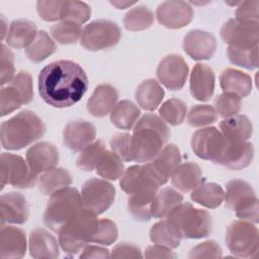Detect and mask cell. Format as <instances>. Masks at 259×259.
<instances>
[{
	"label": "cell",
	"mask_w": 259,
	"mask_h": 259,
	"mask_svg": "<svg viewBox=\"0 0 259 259\" xmlns=\"http://www.w3.org/2000/svg\"><path fill=\"white\" fill-rule=\"evenodd\" d=\"M38 93L49 105L57 108L77 103L88 88V78L83 68L69 60L53 62L39 72Z\"/></svg>",
	"instance_id": "obj_1"
},
{
	"label": "cell",
	"mask_w": 259,
	"mask_h": 259,
	"mask_svg": "<svg viewBox=\"0 0 259 259\" xmlns=\"http://www.w3.org/2000/svg\"><path fill=\"white\" fill-rule=\"evenodd\" d=\"M170 131L165 121L158 115L147 113L136 123L132 135L133 161L149 163L165 147Z\"/></svg>",
	"instance_id": "obj_2"
},
{
	"label": "cell",
	"mask_w": 259,
	"mask_h": 259,
	"mask_svg": "<svg viewBox=\"0 0 259 259\" xmlns=\"http://www.w3.org/2000/svg\"><path fill=\"white\" fill-rule=\"evenodd\" d=\"M46 133V124L34 112L23 110L1 124V144L6 150L23 149Z\"/></svg>",
	"instance_id": "obj_3"
},
{
	"label": "cell",
	"mask_w": 259,
	"mask_h": 259,
	"mask_svg": "<svg viewBox=\"0 0 259 259\" xmlns=\"http://www.w3.org/2000/svg\"><path fill=\"white\" fill-rule=\"evenodd\" d=\"M98 226L97 215L83 208L59 231V244L62 250L68 255L78 254L92 242Z\"/></svg>",
	"instance_id": "obj_4"
},
{
	"label": "cell",
	"mask_w": 259,
	"mask_h": 259,
	"mask_svg": "<svg viewBox=\"0 0 259 259\" xmlns=\"http://www.w3.org/2000/svg\"><path fill=\"white\" fill-rule=\"evenodd\" d=\"M83 208L81 194L76 188H62L50 195L44 212V223L50 230L59 233Z\"/></svg>",
	"instance_id": "obj_5"
},
{
	"label": "cell",
	"mask_w": 259,
	"mask_h": 259,
	"mask_svg": "<svg viewBox=\"0 0 259 259\" xmlns=\"http://www.w3.org/2000/svg\"><path fill=\"white\" fill-rule=\"evenodd\" d=\"M166 221L177 231L181 238L199 239L209 235L212 228L210 214L189 202H181L173 208Z\"/></svg>",
	"instance_id": "obj_6"
},
{
	"label": "cell",
	"mask_w": 259,
	"mask_h": 259,
	"mask_svg": "<svg viewBox=\"0 0 259 259\" xmlns=\"http://www.w3.org/2000/svg\"><path fill=\"white\" fill-rule=\"evenodd\" d=\"M225 205L228 209L236 211L239 219L258 223L259 203L252 186L243 180H231L226 185L224 196Z\"/></svg>",
	"instance_id": "obj_7"
},
{
	"label": "cell",
	"mask_w": 259,
	"mask_h": 259,
	"mask_svg": "<svg viewBox=\"0 0 259 259\" xmlns=\"http://www.w3.org/2000/svg\"><path fill=\"white\" fill-rule=\"evenodd\" d=\"M226 244L231 253L237 257L253 258L259 249V232L254 223L235 221L227 229Z\"/></svg>",
	"instance_id": "obj_8"
},
{
	"label": "cell",
	"mask_w": 259,
	"mask_h": 259,
	"mask_svg": "<svg viewBox=\"0 0 259 259\" xmlns=\"http://www.w3.org/2000/svg\"><path fill=\"white\" fill-rule=\"evenodd\" d=\"M0 178L1 189L6 184L15 188H30L37 182V173H35L27 161L22 157L10 153H2L0 157Z\"/></svg>",
	"instance_id": "obj_9"
},
{
	"label": "cell",
	"mask_w": 259,
	"mask_h": 259,
	"mask_svg": "<svg viewBox=\"0 0 259 259\" xmlns=\"http://www.w3.org/2000/svg\"><path fill=\"white\" fill-rule=\"evenodd\" d=\"M33 99V86L31 76L24 71L17 73L14 78L2 86L0 91L1 116L9 114L21 105Z\"/></svg>",
	"instance_id": "obj_10"
},
{
	"label": "cell",
	"mask_w": 259,
	"mask_h": 259,
	"mask_svg": "<svg viewBox=\"0 0 259 259\" xmlns=\"http://www.w3.org/2000/svg\"><path fill=\"white\" fill-rule=\"evenodd\" d=\"M121 36V31L115 22L98 19L87 24L81 34L80 42L88 51H102L115 46Z\"/></svg>",
	"instance_id": "obj_11"
},
{
	"label": "cell",
	"mask_w": 259,
	"mask_h": 259,
	"mask_svg": "<svg viewBox=\"0 0 259 259\" xmlns=\"http://www.w3.org/2000/svg\"><path fill=\"white\" fill-rule=\"evenodd\" d=\"M81 198L83 207L98 217L113 203L115 188L106 180L91 178L83 184Z\"/></svg>",
	"instance_id": "obj_12"
},
{
	"label": "cell",
	"mask_w": 259,
	"mask_h": 259,
	"mask_svg": "<svg viewBox=\"0 0 259 259\" xmlns=\"http://www.w3.org/2000/svg\"><path fill=\"white\" fill-rule=\"evenodd\" d=\"M221 37L232 48L256 47L259 40V21L231 18L222 26Z\"/></svg>",
	"instance_id": "obj_13"
},
{
	"label": "cell",
	"mask_w": 259,
	"mask_h": 259,
	"mask_svg": "<svg viewBox=\"0 0 259 259\" xmlns=\"http://www.w3.org/2000/svg\"><path fill=\"white\" fill-rule=\"evenodd\" d=\"M226 139L214 126H207L196 131L191 139V148L194 154L203 160L217 163L223 154Z\"/></svg>",
	"instance_id": "obj_14"
},
{
	"label": "cell",
	"mask_w": 259,
	"mask_h": 259,
	"mask_svg": "<svg viewBox=\"0 0 259 259\" xmlns=\"http://www.w3.org/2000/svg\"><path fill=\"white\" fill-rule=\"evenodd\" d=\"M188 76V65L179 55H168L158 65L157 78L171 91L180 90Z\"/></svg>",
	"instance_id": "obj_15"
},
{
	"label": "cell",
	"mask_w": 259,
	"mask_h": 259,
	"mask_svg": "<svg viewBox=\"0 0 259 259\" xmlns=\"http://www.w3.org/2000/svg\"><path fill=\"white\" fill-rule=\"evenodd\" d=\"M156 17L161 25L170 29H179L190 23L193 9L186 1H165L157 7Z\"/></svg>",
	"instance_id": "obj_16"
},
{
	"label": "cell",
	"mask_w": 259,
	"mask_h": 259,
	"mask_svg": "<svg viewBox=\"0 0 259 259\" xmlns=\"http://www.w3.org/2000/svg\"><path fill=\"white\" fill-rule=\"evenodd\" d=\"M254 148L248 141L234 142L226 140L222 156L215 164H220L232 170L246 168L253 160Z\"/></svg>",
	"instance_id": "obj_17"
},
{
	"label": "cell",
	"mask_w": 259,
	"mask_h": 259,
	"mask_svg": "<svg viewBox=\"0 0 259 259\" xmlns=\"http://www.w3.org/2000/svg\"><path fill=\"white\" fill-rule=\"evenodd\" d=\"M217 48V40L212 34L200 29L190 30L183 39L184 52L195 61L210 59Z\"/></svg>",
	"instance_id": "obj_18"
},
{
	"label": "cell",
	"mask_w": 259,
	"mask_h": 259,
	"mask_svg": "<svg viewBox=\"0 0 259 259\" xmlns=\"http://www.w3.org/2000/svg\"><path fill=\"white\" fill-rule=\"evenodd\" d=\"M95 137V126L86 120L70 121L63 131L64 144L73 152H81L85 147L94 142Z\"/></svg>",
	"instance_id": "obj_19"
},
{
	"label": "cell",
	"mask_w": 259,
	"mask_h": 259,
	"mask_svg": "<svg viewBox=\"0 0 259 259\" xmlns=\"http://www.w3.org/2000/svg\"><path fill=\"white\" fill-rule=\"evenodd\" d=\"M1 226L4 224H24L29 215L25 197L18 192H8L0 197Z\"/></svg>",
	"instance_id": "obj_20"
},
{
	"label": "cell",
	"mask_w": 259,
	"mask_h": 259,
	"mask_svg": "<svg viewBox=\"0 0 259 259\" xmlns=\"http://www.w3.org/2000/svg\"><path fill=\"white\" fill-rule=\"evenodd\" d=\"M26 161L31 169L39 174L56 168L59 163V151L49 142H39L26 151Z\"/></svg>",
	"instance_id": "obj_21"
},
{
	"label": "cell",
	"mask_w": 259,
	"mask_h": 259,
	"mask_svg": "<svg viewBox=\"0 0 259 259\" xmlns=\"http://www.w3.org/2000/svg\"><path fill=\"white\" fill-rule=\"evenodd\" d=\"M26 252L25 232L11 226H1L0 230V258H22Z\"/></svg>",
	"instance_id": "obj_22"
},
{
	"label": "cell",
	"mask_w": 259,
	"mask_h": 259,
	"mask_svg": "<svg viewBox=\"0 0 259 259\" xmlns=\"http://www.w3.org/2000/svg\"><path fill=\"white\" fill-rule=\"evenodd\" d=\"M189 90L196 100H209L214 91L213 70L205 64H196L190 73Z\"/></svg>",
	"instance_id": "obj_23"
},
{
	"label": "cell",
	"mask_w": 259,
	"mask_h": 259,
	"mask_svg": "<svg viewBox=\"0 0 259 259\" xmlns=\"http://www.w3.org/2000/svg\"><path fill=\"white\" fill-rule=\"evenodd\" d=\"M118 99L117 90L109 84L98 85L87 101V110L93 116L103 117L115 106Z\"/></svg>",
	"instance_id": "obj_24"
},
{
	"label": "cell",
	"mask_w": 259,
	"mask_h": 259,
	"mask_svg": "<svg viewBox=\"0 0 259 259\" xmlns=\"http://www.w3.org/2000/svg\"><path fill=\"white\" fill-rule=\"evenodd\" d=\"M59 241L45 229L33 230L28 238L29 254L32 258H57L60 255Z\"/></svg>",
	"instance_id": "obj_25"
},
{
	"label": "cell",
	"mask_w": 259,
	"mask_h": 259,
	"mask_svg": "<svg viewBox=\"0 0 259 259\" xmlns=\"http://www.w3.org/2000/svg\"><path fill=\"white\" fill-rule=\"evenodd\" d=\"M182 162L180 150L174 144L166 145L156 158L149 162L155 173L165 184Z\"/></svg>",
	"instance_id": "obj_26"
},
{
	"label": "cell",
	"mask_w": 259,
	"mask_h": 259,
	"mask_svg": "<svg viewBox=\"0 0 259 259\" xmlns=\"http://www.w3.org/2000/svg\"><path fill=\"white\" fill-rule=\"evenodd\" d=\"M220 130L228 141H248L253 134V125L250 119L243 114H236L224 118L220 123Z\"/></svg>",
	"instance_id": "obj_27"
},
{
	"label": "cell",
	"mask_w": 259,
	"mask_h": 259,
	"mask_svg": "<svg viewBox=\"0 0 259 259\" xmlns=\"http://www.w3.org/2000/svg\"><path fill=\"white\" fill-rule=\"evenodd\" d=\"M171 181L173 186L182 192L192 191L203 182L201 169L192 162L181 163L171 175Z\"/></svg>",
	"instance_id": "obj_28"
},
{
	"label": "cell",
	"mask_w": 259,
	"mask_h": 259,
	"mask_svg": "<svg viewBox=\"0 0 259 259\" xmlns=\"http://www.w3.org/2000/svg\"><path fill=\"white\" fill-rule=\"evenodd\" d=\"M159 188L150 187L128 194L127 207L131 214L138 221H149L152 218V202Z\"/></svg>",
	"instance_id": "obj_29"
},
{
	"label": "cell",
	"mask_w": 259,
	"mask_h": 259,
	"mask_svg": "<svg viewBox=\"0 0 259 259\" xmlns=\"http://www.w3.org/2000/svg\"><path fill=\"white\" fill-rule=\"evenodd\" d=\"M36 25L27 19L13 20L8 28L6 41L8 46L15 49L27 48L37 34Z\"/></svg>",
	"instance_id": "obj_30"
},
{
	"label": "cell",
	"mask_w": 259,
	"mask_h": 259,
	"mask_svg": "<svg viewBox=\"0 0 259 259\" xmlns=\"http://www.w3.org/2000/svg\"><path fill=\"white\" fill-rule=\"evenodd\" d=\"M220 84L224 92H232L241 98L248 96L252 91L251 77L233 68L225 69L220 76Z\"/></svg>",
	"instance_id": "obj_31"
},
{
	"label": "cell",
	"mask_w": 259,
	"mask_h": 259,
	"mask_svg": "<svg viewBox=\"0 0 259 259\" xmlns=\"http://www.w3.org/2000/svg\"><path fill=\"white\" fill-rule=\"evenodd\" d=\"M165 92L161 85L154 79H148L138 86L135 97L143 109L153 111L161 104Z\"/></svg>",
	"instance_id": "obj_32"
},
{
	"label": "cell",
	"mask_w": 259,
	"mask_h": 259,
	"mask_svg": "<svg viewBox=\"0 0 259 259\" xmlns=\"http://www.w3.org/2000/svg\"><path fill=\"white\" fill-rule=\"evenodd\" d=\"M225 191L217 183L202 182L191 191L190 198L194 202L207 207L217 208L224 201Z\"/></svg>",
	"instance_id": "obj_33"
},
{
	"label": "cell",
	"mask_w": 259,
	"mask_h": 259,
	"mask_svg": "<svg viewBox=\"0 0 259 259\" xmlns=\"http://www.w3.org/2000/svg\"><path fill=\"white\" fill-rule=\"evenodd\" d=\"M140 108L131 100H121L115 104L110 112V120L120 130L133 128L140 117Z\"/></svg>",
	"instance_id": "obj_34"
},
{
	"label": "cell",
	"mask_w": 259,
	"mask_h": 259,
	"mask_svg": "<svg viewBox=\"0 0 259 259\" xmlns=\"http://www.w3.org/2000/svg\"><path fill=\"white\" fill-rule=\"evenodd\" d=\"M183 200V196L177 190L165 187L158 191L152 202V217L156 219H164L168 213L179 205Z\"/></svg>",
	"instance_id": "obj_35"
},
{
	"label": "cell",
	"mask_w": 259,
	"mask_h": 259,
	"mask_svg": "<svg viewBox=\"0 0 259 259\" xmlns=\"http://www.w3.org/2000/svg\"><path fill=\"white\" fill-rule=\"evenodd\" d=\"M72 176L67 169L54 168L40 175L38 178L39 190L45 195H52L54 192L70 186Z\"/></svg>",
	"instance_id": "obj_36"
},
{
	"label": "cell",
	"mask_w": 259,
	"mask_h": 259,
	"mask_svg": "<svg viewBox=\"0 0 259 259\" xmlns=\"http://www.w3.org/2000/svg\"><path fill=\"white\" fill-rule=\"evenodd\" d=\"M56 44L44 30L37 32L33 41L25 49L26 57L33 63H40L56 52Z\"/></svg>",
	"instance_id": "obj_37"
},
{
	"label": "cell",
	"mask_w": 259,
	"mask_h": 259,
	"mask_svg": "<svg viewBox=\"0 0 259 259\" xmlns=\"http://www.w3.org/2000/svg\"><path fill=\"white\" fill-rule=\"evenodd\" d=\"M96 173L107 180H117L124 172L122 160L111 150H105L95 168Z\"/></svg>",
	"instance_id": "obj_38"
},
{
	"label": "cell",
	"mask_w": 259,
	"mask_h": 259,
	"mask_svg": "<svg viewBox=\"0 0 259 259\" xmlns=\"http://www.w3.org/2000/svg\"><path fill=\"white\" fill-rule=\"evenodd\" d=\"M150 239L156 245L175 249L180 245L182 238L166 220H163L153 225L150 230Z\"/></svg>",
	"instance_id": "obj_39"
},
{
	"label": "cell",
	"mask_w": 259,
	"mask_h": 259,
	"mask_svg": "<svg viewBox=\"0 0 259 259\" xmlns=\"http://www.w3.org/2000/svg\"><path fill=\"white\" fill-rule=\"evenodd\" d=\"M154 22V13L147 6L132 8L123 17V25L127 30L141 31L149 28Z\"/></svg>",
	"instance_id": "obj_40"
},
{
	"label": "cell",
	"mask_w": 259,
	"mask_h": 259,
	"mask_svg": "<svg viewBox=\"0 0 259 259\" xmlns=\"http://www.w3.org/2000/svg\"><path fill=\"white\" fill-rule=\"evenodd\" d=\"M91 15V9L88 4L82 1L65 0L61 8V21H70L79 25L85 23Z\"/></svg>",
	"instance_id": "obj_41"
},
{
	"label": "cell",
	"mask_w": 259,
	"mask_h": 259,
	"mask_svg": "<svg viewBox=\"0 0 259 259\" xmlns=\"http://www.w3.org/2000/svg\"><path fill=\"white\" fill-rule=\"evenodd\" d=\"M105 150V145L101 140L94 141L85 147L79 154L76 161L77 167L85 172H91L95 170L97 163Z\"/></svg>",
	"instance_id": "obj_42"
},
{
	"label": "cell",
	"mask_w": 259,
	"mask_h": 259,
	"mask_svg": "<svg viewBox=\"0 0 259 259\" xmlns=\"http://www.w3.org/2000/svg\"><path fill=\"white\" fill-rule=\"evenodd\" d=\"M187 113L185 103L177 98H171L165 101L159 108V116L168 124L176 126L184 121Z\"/></svg>",
	"instance_id": "obj_43"
},
{
	"label": "cell",
	"mask_w": 259,
	"mask_h": 259,
	"mask_svg": "<svg viewBox=\"0 0 259 259\" xmlns=\"http://www.w3.org/2000/svg\"><path fill=\"white\" fill-rule=\"evenodd\" d=\"M229 61L247 70H254L258 67V46L252 48H232L227 51Z\"/></svg>",
	"instance_id": "obj_44"
},
{
	"label": "cell",
	"mask_w": 259,
	"mask_h": 259,
	"mask_svg": "<svg viewBox=\"0 0 259 259\" xmlns=\"http://www.w3.org/2000/svg\"><path fill=\"white\" fill-rule=\"evenodd\" d=\"M82 30L81 25L77 23L61 21L52 26L51 35L61 45H71L81 38Z\"/></svg>",
	"instance_id": "obj_45"
},
{
	"label": "cell",
	"mask_w": 259,
	"mask_h": 259,
	"mask_svg": "<svg viewBox=\"0 0 259 259\" xmlns=\"http://www.w3.org/2000/svg\"><path fill=\"white\" fill-rule=\"evenodd\" d=\"M217 119L218 113L211 105L197 104L187 113L186 121L192 127H203L215 122Z\"/></svg>",
	"instance_id": "obj_46"
},
{
	"label": "cell",
	"mask_w": 259,
	"mask_h": 259,
	"mask_svg": "<svg viewBox=\"0 0 259 259\" xmlns=\"http://www.w3.org/2000/svg\"><path fill=\"white\" fill-rule=\"evenodd\" d=\"M217 113L226 118L239 113L242 105V99L239 95L232 92H223L218 95L213 101Z\"/></svg>",
	"instance_id": "obj_47"
},
{
	"label": "cell",
	"mask_w": 259,
	"mask_h": 259,
	"mask_svg": "<svg viewBox=\"0 0 259 259\" xmlns=\"http://www.w3.org/2000/svg\"><path fill=\"white\" fill-rule=\"evenodd\" d=\"M111 151L116 154L122 161H133L132 156V136L126 133L115 134L110 142Z\"/></svg>",
	"instance_id": "obj_48"
},
{
	"label": "cell",
	"mask_w": 259,
	"mask_h": 259,
	"mask_svg": "<svg viewBox=\"0 0 259 259\" xmlns=\"http://www.w3.org/2000/svg\"><path fill=\"white\" fill-rule=\"evenodd\" d=\"M118 231L115 223L108 219H100L98 231L92 239V243L108 246L114 243L117 239Z\"/></svg>",
	"instance_id": "obj_49"
},
{
	"label": "cell",
	"mask_w": 259,
	"mask_h": 259,
	"mask_svg": "<svg viewBox=\"0 0 259 259\" xmlns=\"http://www.w3.org/2000/svg\"><path fill=\"white\" fill-rule=\"evenodd\" d=\"M14 55L11 50L5 45H1L0 53V80L1 86L8 84L15 76Z\"/></svg>",
	"instance_id": "obj_50"
},
{
	"label": "cell",
	"mask_w": 259,
	"mask_h": 259,
	"mask_svg": "<svg viewBox=\"0 0 259 259\" xmlns=\"http://www.w3.org/2000/svg\"><path fill=\"white\" fill-rule=\"evenodd\" d=\"M63 1H37L36 10L39 17L46 21H57L60 19Z\"/></svg>",
	"instance_id": "obj_51"
},
{
	"label": "cell",
	"mask_w": 259,
	"mask_h": 259,
	"mask_svg": "<svg viewBox=\"0 0 259 259\" xmlns=\"http://www.w3.org/2000/svg\"><path fill=\"white\" fill-rule=\"evenodd\" d=\"M189 258H219L222 257V249L212 240L205 241L193 247L188 255Z\"/></svg>",
	"instance_id": "obj_52"
},
{
	"label": "cell",
	"mask_w": 259,
	"mask_h": 259,
	"mask_svg": "<svg viewBox=\"0 0 259 259\" xmlns=\"http://www.w3.org/2000/svg\"><path fill=\"white\" fill-rule=\"evenodd\" d=\"M259 1H243L239 2L236 9V17L244 21H258L259 18Z\"/></svg>",
	"instance_id": "obj_53"
},
{
	"label": "cell",
	"mask_w": 259,
	"mask_h": 259,
	"mask_svg": "<svg viewBox=\"0 0 259 259\" xmlns=\"http://www.w3.org/2000/svg\"><path fill=\"white\" fill-rule=\"evenodd\" d=\"M112 258H142L143 255L141 253V250L139 247L133 244L127 243H121L116 245L112 252H111Z\"/></svg>",
	"instance_id": "obj_54"
},
{
	"label": "cell",
	"mask_w": 259,
	"mask_h": 259,
	"mask_svg": "<svg viewBox=\"0 0 259 259\" xmlns=\"http://www.w3.org/2000/svg\"><path fill=\"white\" fill-rule=\"evenodd\" d=\"M145 257L152 258H176V254L171 251L170 248L161 246V245H153L149 246L145 251Z\"/></svg>",
	"instance_id": "obj_55"
},
{
	"label": "cell",
	"mask_w": 259,
	"mask_h": 259,
	"mask_svg": "<svg viewBox=\"0 0 259 259\" xmlns=\"http://www.w3.org/2000/svg\"><path fill=\"white\" fill-rule=\"evenodd\" d=\"M111 255L106 248L95 246V245H87L80 254V258H109Z\"/></svg>",
	"instance_id": "obj_56"
},
{
	"label": "cell",
	"mask_w": 259,
	"mask_h": 259,
	"mask_svg": "<svg viewBox=\"0 0 259 259\" xmlns=\"http://www.w3.org/2000/svg\"><path fill=\"white\" fill-rule=\"evenodd\" d=\"M110 4L116 7L117 9H125L130 6L137 4L136 1H110Z\"/></svg>",
	"instance_id": "obj_57"
},
{
	"label": "cell",
	"mask_w": 259,
	"mask_h": 259,
	"mask_svg": "<svg viewBox=\"0 0 259 259\" xmlns=\"http://www.w3.org/2000/svg\"><path fill=\"white\" fill-rule=\"evenodd\" d=\"M6 27H7L6 19L3 15H1V39H4V37L7 35L8 29H6Z\"/></svg>",
	"instance_id": "obj_58"
}]
</instances>
